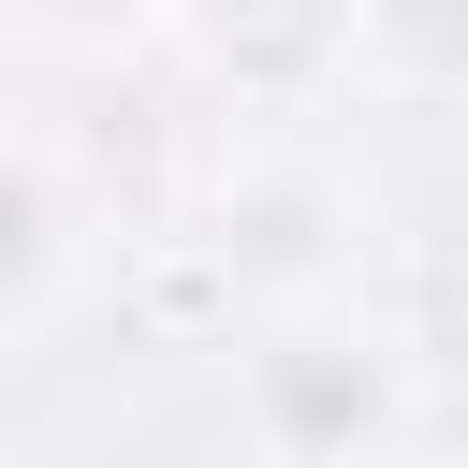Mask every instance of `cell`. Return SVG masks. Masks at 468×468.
<instances>
[{
  "label": "cell",
  "mask_w": 468,
  "mask_h": 468,
  "mask_svg": "<svg viewBox=\"0 0 468 468\" xmlns=\"http://www.w3.org/2000/svg\"><path fill=\"white\" fill-rule=\"evenodd\" d=\"M44 278H58V190H44V161L0 146V322H29Z\"/></svg>",
  "instance_id": "cell-1"
}]
</instances>
